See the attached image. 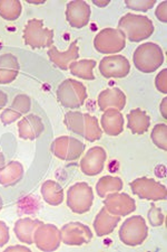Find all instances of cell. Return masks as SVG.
<instances>
[{
  "instance_id": "obj_13",
  "label": "cell",
  "mask_w": 167,
  "mask_h": 252,
  "mask_svg": "<svg viewBox=\"0 0 167 252\" xmlns=\"http://www.w3.org/2000/svg\"><path fill=\"white\" fill-rule=\"evenodd\" d=\"M104 204L109 213L118 217H126L136 210L135 200L126 193H109L106 195Z\"/></svg>"
},
{
  "instance_id": "obj_38",
  "label": "cell",
  "mask_w": 167,
  "mask_h": 252,
  "mask_svg": "<svg viewBox=\"0 0 167 252\" xmlns=\"http://www.w3.org/2000/svg\"><path fill=\"white\" fill-rule=\"evenodd\" d=\"M6 252H9V251H25V252H30V249H28L27 247H22V246H15V247H10V248H7L5 250Z\"/></svg>"
},
{
  "instance_id": "obj_23",
  "label": "cell",
  "mask_w": 167,
  "mask_h": 252,
  "mask_svg": "<svg viewBox=\"0 0 167 252\" xmlns=\"http://www.w3.org/2000/svg\"><path fill=\"white\" fill-rule=\"evenodd\" d=\"M19 73L18 60L13 54L0 56V84H8L16 80Z\"/></svg>"
},
{
  "instance_id": "obj_17",
  "label": "cell",
  "mask_w": 167,
  "mask_h": 252,
  "mask_svg": "<svg viewBox=\"0 0 167 252\" xmlns=\"http://www.w3.org/2000/svg\"><path fill=\"white\" fill-rule=\"evenodd\" d=\"M31 101L30 97L26 94H19L14 99L11 107L6 109L0 116V120L3 125H10L15 123L18 118L25 115L30 110Z\"/></svg>"
},
{
  "instance_id": "obj_3",
  "label": "cell",
  "mask_w": 167,
  "mask_h": 252,
  "mask_svg": "<svg viewBox=\"0 0 167 252\" xmlns=\"http://www.w3.org/2000/svg\"><path fill=\"white\" fill-rule=\"evenodd\" d=\"M57 99L65 108L78 109L87 99L86 88L78 81L67 79L57 89Z\"/></svg>"
},
{
  "instance_id": "obj_28",
  "label": "cell",
  "mask_w": 167,
  "mask_h": 252,
  "mask_svg": "<svg viewBox=\"0 0 167 252\" xmlns=\"http://www.w3.org/2000/svg\"><path fill=\"white\" fill-rule=\"evenodd\" d=\"M121 189H123V181L119 177L104 176L96 184V192L101 198H105L106 195L109 193L119 192Z\"/></svg>"
},
{
  "instance_id": "obj_35",
  "label": "cell",
  "mask_w": 167,
  "mask_h": 252,
  "mask_svg": "<svg viewBox=\"0 0 167 252\" xmlns=\"http://www.w3.org/2000/svg\"><path fill=\"white\" fill-rule=\"evenodd\" d=\"M155 85H156L157 90L162 93H167V70L161 71L158 73L156 79H155Z\"/></svg>"
},
{
  "instance_id": "obj_7",
  "label": "cell",
  "mask_w": 167,
  "mask_h": 252,
  "mask_svg": "<svg viewBox=\"0 0 167 252\" xmlns=\"http://www.w3.org/2000/svg\"><path fill=\"white\" fill-rule=\"evenodd\" d=\"M94 46L101 54H116L123 51L126 46V37L119 30L104 28L96 35Z\"/></svg>"
},
{
  "instance_id": "obj_18",
  "label": "cell",
  "mask_w": 167,
  "mask_h": 252,
  "mask_svg": "<svg viewBox=\"0 0 167 252\" xmlns=\"http://www.w3.org/2000/svg\"><path fill=\"white\" fill-rule=\"evenodd\" d=\"M47 54L57 67L66 71L69 68V65L79 58V47L77 46V40H75L69 45L66 52H59L56 46H51Z\"/></svg>"
},
{
  "instance_id": "obj_16",
  "label": "cell",
  "mask_w": 167,
  "mask_h": 252,
  "mask_svg": "<svg viewBox=\"0 0 167 252\" xmlns=\"http://www.w3.org/2000/svg\"><path fill=\"white\" fill-rule=\"evenodd\" d=\"M97 103H98L99 110L101 111H106L107 109H116V110L120 111L126 105V95L118 88L106 89V90L100 92Z\"/></svg>"
},
{
  "instance_id": "obj_36",
  "label": "cell",
  "mask_w": 167,
  "mask_h": 252,
  "mask_svg": "<svg viewBox=\"0 0 167 252\" xmlns=\"http://www.w3.org/2000/svg\"><path fill=\"white\" fill-rule=\"evenodd\" d=\"M9 229H8L5 222L0 221V248L7 245V243L9 242Z\"/></svg>"
},
{
  "instance_id": "obj_39",
  "label": "cell",
  "mask_w": 167,
  "mask_h": 252,
  "mask_svg": "<svg viewBox=\"0 0 167 252\" xmlns=\"http://www.w3.org/2000/svg\"><path fill=\"white\" fill-rule=\"evenodd\" d=\"M166 104H167V97H164V99H163V101H162V103H161V113H162V116H163V118H167V107H166Z\"/></svg>"
},
{
  "instance_id": "obj_6",
  "label": "cell",
  "mask_w": 167,
  "mask_h": 252,
  "mask_svg": "<svg viewBox=\"0 0 167 252\" xmlns=\"http://www.w3.org/2000/svg\"><path fill=\"white\" fill-rule=\"evenodd\" d=\"M94 193L87 183H76L67 192V205L76 214L87 213L92 209Z\"/></svg>"
},
{
  "instance_id": "obj_8",
  "label": "cell",
  "mask_w": 167,
  "mask_h": 252,
  "mask_svg": "<svg viewBox=\"0 0 167 252\" xmlns=\"http://www.w3.org/2000/svg\"><path fill=\"white\" fill-rule=\"evenodd\" d=\"M132 192L142 200L164 201L167 197L166 188L161 183L147 177H141L129 184Z\"/></svg>"
},
{
  "instance_id": "obj_22",
  "label": "cell",
  "mask_w": 167,
  "mask_h": 252,
  "mask_svg": "<svg viewBox=\"0 0 167 252\" xmlns=\"http://www.w3.org/2000/svg\"><path fill=\"white\" fill-rule=\"evenodd\" d=\"M40 224H43V222L39 220H32L29 218L20 219L16 222L14 227L16 238L26 245H32L34 243V233Z\"/></svg>"
},
{
  "instance_id": "obj_25",
  "label": "cell",
  "mask_w": 167,
  "mask_h": 252,
  "mask_svg": "<svg viewBox=\"0 0 167 252\" xmlns=\"http://www.w3.org/2000/svg\"><path fill=\"white\" fill-rule=\"evenodd\" d=\"M24 167L18 161H10L0 170V184L2 186H13L22 180Z\"/></svg>"
},
{
  "instance_id": "obj_26",
  "label": "cell",
  "mask_w": 167,
  "mask_h": 252,
  "mask_svg": "<svg viewBox=\"0 0 167 252\" xmlns=\"http://www.w3.org/2000/svg\"><path fill=\"white\" fill-rule=\"evenodd\" d=\"M42 195L49 205H60L64 201V189L55 181H46L42 186Z\"/></svg>"
},
{
  "instance_id": "obj_37",
  "label": "cell",
  "mask_w": 167,
  "mask_h": 252,
  "mask_svg": "<svg viewBox=\"0 0 167 252\" xmlns=\"http://www.w3.org/2000/svg\"><path fill=\"white\" fill-rule=\"evenodd\" d=\"M155 15L163 23L167 22V2L163 1L161 5H158L156 11H155Z\"/></svg>"
},
{
  "instance_id": "obj_40",
  "label": "cell",
  "mask_w": 167,
  "mask_h": 252,
  "mask_svg": "<svg viewBox=\"0 0 167 252\" xmlns=\"http://www.w3.org/2000/svg\"><path fill=\"white\" fill-rule=\"evenodd\" d=\"M7 101H8V96L5 92L0 91V109H2L5 105L7 104Z\"/></svg>"
},
{
  "instance_id": "obj_32",
  "label": "cell",
  "mask_w": 167,
  "mask_h": 252,
  "mask_svg": "<svg viewBox=\"0 0 167 252\" xmlns=\"http://www.w3.org/2000/svg\"><path fill=\"white\" fill-rule=\"evenodd\" d=\"M152 140L157 148L167 149V126L165 124H158L152 130Z\"/></svg>"
},
{
  "instance_id": "obj_24",
  "label": "cell",
  "mask_w": 167,
  "mask_h": 252,
  "mask_svg": "<svg viewBox=\"0 0 167 252\" xmlns=\"http://www.w3.org/2000/svg\"><path fill=\"white\" fill-rule=\"evenodd\" d=\"M149 127L150 118L142 109H134L127 115V128L135 135H143Z\"/></svg>"
},
{
  "instance_id": "obj_12",
  "label": "cell",
  "mask_w": 167,
  "mask_h": 252,
  "mask_svg": "<svg viewBox=\"0 0 167 252\" xmlns=\"http://www.w3.org/2000/svg\"><path fill=\"white\" fill-rule=\"evenodd\" d=\"M130 64L123 55L106 56L99 63L100 74L106 79L117 78L121 79L128 75Z\"/></svg>"
},
{
  "instance_id": "obj_31",
  "label": "cell",
  "mask_w": 167,
  "mask_h": 252,
  "mask_svg": "<svg viewBox=\"0 0 167 252\" xmlns=\"http://www.w3.org/2000/svg\"><path fill=\"white\" fill-rule=\"evenodd\" d=\"M64 123L66 125L67 129L71 130L72 132L84 137V129H85L84 113L78 112V111L67 112L66 115H65Z\"/></svg>"
},
{
  "instance_id": "obj_19",
  "label": "cell",
  "mask_w": 167,
  "mask_h": 252,
  "mask_svg": "<svg viewBox=\"0 0 167 252\" xmlns=\"http://www.w3.org/2000/svg\"><path fill=\"white\" fill-rule=\"evenodd\" d=\"M44 129L42 118L36 115L26 116L18 123V133L22 139L34 140L42 135Z\"/></svg>"
},
{
  "instance_id": "obj_27",
  "label": "cell",
  "mask_w": 167,
  "mask_h": 252,
  "mask_svg": "<svg viewBox=\"0 0 167 252\" xmlns=\"http://www.w3.org/2000/svg\"><path fill=\"white\" fill-rule=\"evenodd\" d=\"M96 61L95 60H80L75 61L71 65H69V70H71L72 74L77 76V78L83 79V80H94L93 70L96 66Z\"/></svg>"
},
{
  "instance_id": "obj_1",
  "label": "cell",
  "mask_w": 167,
  "mask_h": 252,
  "mask_svg": "<svg viewBox=\"0 0 167 252\" xmlns=\"http://www.w3.org/2000/svg\"><path fill=\"white\" fill-rule=\"evenodd\" d=\"M118 30L123 32L125 37H127L130 42L138 43L150 37L155 27L152 19L146 16L129 13L119 19Z\"/></svg>"
},
{
  "instance_id": "obj_29",
  "label": "cell",
  "mask_w": 167,
  "mask_h": 252,
  "mask_svg": "<svg viewBox=\"0 0 167 252\" xmlns=\"http://www.w3.org/2000/svg\"><path fill=\"white\" fill-rule=\"evenodd\" d=\"M22 3L17 0H0V17L9 22L18 19L22 15Z\"/></svg>"
},
{
  "instance_id": "obj_21",
  "label": "cell",
  "mask_w": 167,
  "mask_h": 252,
  "mask_svg": "<svg viewBox=\"0 0 167 252\" xmlns=\"http://www.w3.org/2000/svg\"><path fill=\"white\" fill-rule=\"evenodd\" d=\"M119 221L120 217L111 214L106 210V207H103L100 212L96 215L95 221H94V230L98 237H105L115 230Z\"/></svg>"
},
{
  "instance_id": "obj_5",
  "label": "cell",
  "mask_w": 167,
  "mask_h": 252,
  "mask_svg": "<svg viewBox=\"0 0 167 252\" xmlns=\"http://www.w3.org/2000/svg\"><path fill=\"white\" fill-rule=\"evenodd\" d=\"M148 227L141 215L130 217L119 229V239L126 246L136 247L142 245L147 238Z\"/></svg>"
},
{
  "instance_id": "obj_41",
  "label": "cell",
  "mask_w": 167,
  "mask_h": 252,
  "mask_svg": "<svg viewBox=\"0 0 167 252\" xmlns=\"http://www.w3.org/2000/svg\"><path fill=\"white\" fill-rule=\"evenodd\" d=\"M93 2H94V5H96L98 7H105L109 3L108 0H99V1H98V0H93Z\"/></svg>"
},
{
  "instance_id": "obj_15",
  "label": "cell",
  "mask_w": 167,
  "mask_h": 252,
  "mask_svg": "<svg viewBox=\"0 0 167 252\" xmlns=\"http://www.w3.org/2000/svg\"><path fill=\"white\" fill-rule=\"evenodd\" d=\"M92 9L86 1L76 0L66 6V19L69 25L74 28H83L89 23Z\"/></svg>"
},
{
  "instance_id": "obj_14",
  "label": "cell",
  "mask_w": 167,
  "mask_h": 252,
  "mask_svg": "<svg viewBox=\"0 0 167 252\" xmlns=\"http://www.w3.org/2000/svg\"><path fill=\"white\" fill-rule=\"evenodd\" d=\"M107 158L103 147H93L85 154L80 160V169L87 176H95L103 172L104 165Z\"/></svg>"
},
{
  "instance_id": "obj_20",
  "label": "cell",
  "mask_w": 167,
  "mask_h": 252,
  "mask_svg": "<svg viewBox=\"0 0 167 252\" xmlns=\"http://www.w3.org/2000/svg\"><path fill=\"white\" fill-rule=\"evenodd\" d=\"M101 127L108 136L116 137L124 130V117L116 109H107L101 117Z\"/></svg>"
},
{
  "instance_id": "obj_9",
  "label": "cell",
  "mask_w": 167,
  "mask_h": 252,
  "mask_svg": "<svg viewBox=\"0 0 167 252\" xmlns=\"http://www.w3.org/2000/svg\"><path fill=\"white\" fill-rule=\"evenodd\" d=\"M51 153L62 160H77L85 150V144L74 137H58L51 144Z\"/></svg>"
},
{
  "instance_id": "obj_44",
  "label": "cell",
  "mask_w": 167,
  "mask_h": 252,
  "mask_svg": "<svg viewBox=\"0 0 167 252\" xmlns=\"http://www.w3.org/2000/svg\"><path fill=\"white\" fill-rule=\"evenodd\" d=\"M2 198H1V196H0V211H1V209H2Z\"/></svg>"
},
{
  "instance_id": "obj_30",
  "label": "cell",
  "mask_w": 167,
  "mask_h": 252,
  "mask_svg": "<svg viewBox=\"0 0 167 252\" xmlns=\"http://www.w3.org/2000/svg\"><path fill=\"white\" fill-rule=\"evenodd\" d=\"M85 120V129H84V138L88 141L94 142L99 140L103 136V131L98 125V120L96 117L91 116L89 113H84Z\"/></svg>"
},
{
  "instance_id": "obj_10",
  "label": "cell",
  "mask_w": 167,
  "mask_h": 252,
  "mask_svg": "<svg viewBox=\"0 0 167 252\" xmlns=\"http://www.w3.org/2000/svg\"><path fill=\"white\" fill-rule=\"evenodd\" d=\"M34 243L42 251H55L62 243V234L56 225L43 223L35 231Z\"/></svg>"
},
{
  "instance_id": "obj_11",
  "label": "cell",
  "mask_w": 167,
  "mask_h": 252,
  "mask_svg": "<svg viewBox=\"0 0 167 252\" xmlns=\"http://www.w3.org/2000/svg\"><path fill=\"white\" fill-rule=\"evenodd\" d=\"M62 241L67 246H81L91 242L93 233L87 225L80 222L67 223L60 230Z\"/></svg>"
},
{
  "instance_id": "obj_42",
  "label": "cell",
  "mask_w": 167,
  "mask_h": 252,
  "mask_svg": "<svg viewBox=\"0 0 167 252\" xmlns=\"http://www.w3.org/2000/svg\"><path fill=\"white\" fill-rule=\"evenodd\" d=\"M6 166V162H5V156H3V154L0 152V170H1L3 167Z\"/></svg>"
},
{
  "instance_id": "obj_33",
  "label": "cell",
  "mask_w": 167,
  "mask_h": 252,
  "mask_svg": "<svg viewBox=\"0 0 167 252\" xmlns=\"http://www.w3.org/2000/svg\"><path fill=\"white\" fill-rule=\"evenodd\" d=\"M156 1L155 0H126L125 5L127 8L132 10L137 11H147L150 8H153Z\"/></svg>"
},
{
  "instance_id": "obj_2",
  "label": "cell",
  "mask_w": 167,
  "mask_h": 252,
  "mask_svg": "<svg viewBox=\"0 0 167 252\" xmlns=\"http://www.w3.org/2000/svg\"><path fill=\"white\" fill-rule=\"evenodd\" d=\"M134 65L143 73H153L164 62L162 47L155 43H145L136 48L133 55Z\"/></svg>"
},
{
  "instance_id": "obj_4",
  "label": "cell",
  "mask_w": 167,
  "mask_h": 252,
  "mask_svg": "<svg viewBox=\"0 0 167 252\" xmlns=\"http://www.w3.org/2000/svg\"><path fill=\"white\" fill-rule=\"evenodd\" d=\"M23 37L26 45L31 48L51 47L54 44V31L44 27L42 19L32 18L28 20Z\"/></svg>"
},
{
  "instance_id": "obj_43",
  "label": "cell",
  "mask_w": 167,
  "mask_h": 252,
  "mask_svg": "<svg viewBox=\"0 0 167 252\" xmlns=\"http://www.w3.org/2000/svg\"><path fill=\"white\" fill-rule=\"evenodd\" d=\"M28 2H29V3H44L45 1H43V0H42V1H34V0H28Z\"/></svg>"
},
{
  "instance_id": "obj_34",
  "label": "cell",
  "mask_w": 167,
  "mask_h": 252,
  "mask_svg": "<svg viewBox=\"0 0 167 252\" xmlns=\"http://www.w3.org/2000/svg\"><path fill=\"white\" fill-rule=\"evenodd\" d=\"M164 214H163L160 207L152 205L150 210L148 211V220L152 226H161L164 223Z\"/></svg>"
}]
</instances>
